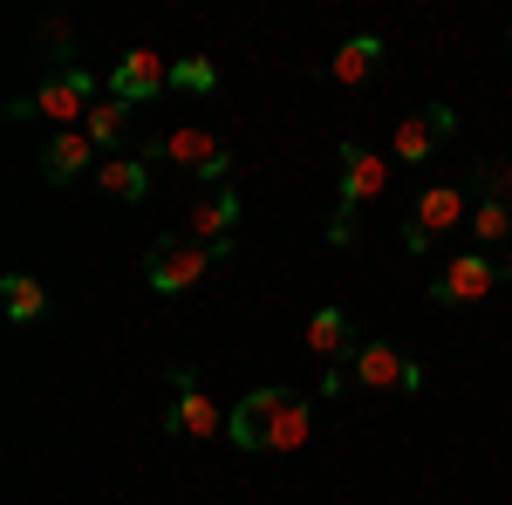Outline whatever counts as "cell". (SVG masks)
Instances as JSON below:
<instances>
[{
	"mask_svg": "<svg viewBox=\"0 0 512 505\" xmlns=\"http://www.w3.org/2000/svg\"><path fill=\"white\" fill-rule=\"evenodd\" d=\"M96 185L117 198V205H144L151 198V164L144 157H103L96 164Z\"/></svg>",
	"mask_w": 512,
	"mask_h": 505,
	"instance_id": "obj_13",
	"label": "cell"
},
{
	"mask_svg": "<svg viewBox=\"0 0 512 505\" xmlns=\"http://www.w3.org/2000/svg\"><path fill=\"white\" fill-rule=\"evenodd\" d=\"M164 89H171V62L164 55H151V48H130V55H117V69H110V96L117 103H158Z\"/></svg>",
	"mask_w": 512,
	"mask_h": 505,
	"instance_id": "obj_6",
	"label": "cell"
},
{
	"mask_svg": "<svg viewBox=\"0 0 512 505\" xmlns=\"http://www.w3.org/2000/svg\"><path fill=\"white\" fill-rule=\"evenodd\" d=\"M349 376L369 389H424V362H410V355L396 349V342H362V349L349 355Z\"/></svg>",
	"mask_w": 512,
	"mask_h": 505,
	"instance_id": "obj_4",
	"label": "cell"
},
{
	"mask_svg": "<svg viewBox=\"0 0 512 505\" xmlns=\"http://www.w3.org/2000/svg\"><path fill=\"white\" fill-rule=\"evenodd\" d=\"M376 62H383V35H349L335 55H328V76L335 82H369Z\"/></svg>",
	"mask_w": 512,
	"mask_h": 505,
	"instance_id": "obj_14",
	"label": "cell"
},
{
	"mask_svg": "<svg viewBox=\"0 0 512 505\" xmlns=\"http://www.w3.org/2000/svg\"><path fill=\"white\" fill-rule=\"evenodd\" d=\"M0 308H7V321H41L48 314V287L35 273H7L0 280Z\"/></svg>",
	"mask_w": 512,
	"mask_h": 505,
	"instance_id": "obj_16",
	"label": "cell"
},
{
	"mask_svg": "<svg viewBox=\"0 0 512 505\" xmlns=\"http://www.w3.org/2000/svg\"><path fill=\"white\" fill-rule=\"evenodd\" d=\"M219 267V253L212 246H198L192 233H158L151 239V253H144V280H151V294H192L205 273Z\"/></svg>",
	"mask_w": 512,
	"mask_h": 505,
	"instance_id": "obj_1",
	"label": "cell"
},
{
	"mask_svg": "<svg viewBox=\"0 0 512 505\" xmlns=\"http://www.w3.org/2000/svg\"><path fill=\"white\" fill-rule=\"evenodd\" d=\"M492 287H499V260H485V253H458V260L431 280V301H437V308H465V301H485Z\"/></svg>",
	"mask_w": 512,
	"mask_h": 505,
	"instance_id": "obj_7",
	"label": "cell"
},
{
	"mask_svg": "<svg viewBox=\"0 0 512 505\" xmlns=\"http://www.w3.org/2000/svg\"><path fill=\"white\" fill-rule=\"evenodd\" d=\"M164 430H178V437H219V430H226L219 403L198 389L192 369H171V410H164Z\"/></svg>",
	"mask_w": 512,
	"mask_h": 505,
	"instance_id": "obj_5",
	"label": "cell"
},
{
	"mask_svg": "<svg viewBox=\"0 0 512 505\" xmlns=\"http://www.w3.org/2000/svg\"><path fill=\"white\" fill-rule=\"evenodd\" d=\"M383 185H390V164L362 144H342V205L335 212H362L369 198H383Z\"/></svg>",
	"mask_w": 512,
	"mask_h": 505,
	"instance_id": "obj_10",
	"label": "cell"
},
{
	"mask_svg": "<svg viewBox=\"0 0 512 505\" xmlns=\"http://www.w3.org/2000/svg\"><path fill=\"white\" fill-rule=\"evenodd\" d=\"M424 123L437 130V144H444V137H458V110H444V103H431V110H424Z\"/></svg>",
	"mask_w": 512,
	"mask_h": 505,
	"instance_id": "obj_22",
	"label": "cell"
},
{
	"mask_svg": "<svg viewBox=\"0 0 512 505\" xmlns=\"http://www.w3.org/2000/svg\"><path fill=\"white\" fill-rule=\"evenodd\" d=\"M96 110V76L89 69H55V76H41V89L35 96H21V103H7V117L21 123V117H48V123H76L82 130V117Z\"/></svg>",
	"mask_w": 512,
	"mask_h": 505,
	"instance_id": "obj_2",
	"label": "cell"
},
{
	"mask_svg": "<svg viewBox=\"0 0 512 505\" xmlns=\"http://www.w3.org/2000/svg\"><path fill=\"white\" fill-rule=\"evenodd\" d=\"M308 437H315V410H308V396H287L280 417H274V430H267V451L287 458V451H301Z\"/></svg>",
	"mask_w": 512,
	"mask_h": 505,
	"instance_id": "obj_15",
	"label": "cell"
},
{
	"mask_svg": "<svg viewBox=\"0 0 512 505\" xmlns=\"http://www.w3.org/2000/svg\"><path fill=\"white\" fill-rule=\"evenodd\" d=\"M233 226H239V192H233V185H219V192H205L192 212H185L178 233H192L198 246H212V253L226 260V253H233Z\"/></svg>",
	"mask_w": 512,
	"mask_h": 505,
	"instance_id": "obj_8",
	"label": "cell"
},
{
	"mask_svg": "<svg viewBox=\"0 0 512 505\" xmlns=\"http://www.w3.org/2000/svg\"><path fill=\"white\" fill-rule=\"evenodd\" d=\"M403 226H417L424 239L451 233V226H472L465 192H458V185H431V192H417V205H410V219H403Z\"/></svg>",
	"mask_w": 512,
	"mask_h": 505,
	"instance_id": "obj_11",
	"label": "cell"
},
{
	"mask_svg": "<svg viewBox=\"0 0 512 505\" xmlns=\"http://www.w3.org/2000/svg\"><path fill=\"white\" fill-rule=\"evenodd\" d=\"M123 130H130V103H117V96H103V103H96V110L82 117V137H89L96 151H117Z\"/></svg>",
	"mask_w": 512,
	"mask_h": 505,
	"instance_id": "obj_18",
	"label": "cell"
},
{
	"mask_svg": "<svg viewBox=\"0 0 512 505\" xmlns=\"http://www.w3.org/2000/svg\"><path fill=\"white\" fill-rule=\"evenodd\" d=\"M144 164H185V171H198L205 185H226V171H233V151L219 144V137H205L198 123H178V130H164L158 144H144Z\"/></svg>",
	"mask_w": 512,
	"mask_h": 505,
	"instance_id": "obj_3",
	"label": "cell"
},
{
	"mask_svg": "<svg viewBox=\"0 0 512 505\" xmlns=\"http://www.w3.org/2000/svg\"><path fill=\"white\" fill-rule=\"evenodd\" d=\"M96 164H103V151H96L82 130H62V137L41 151V178H48V185H76L82 171H96Z\"/></svg>",
	"mask_w": 512,
	"mask_h": 505,
	"instance_id": "obj_12",
	"label": "cell"
},
{
	"mask_svg": "<svg viewBox=\"0 0 512 505\" xmlns=\"http://www.w3.org/2000/svg\"><path fill=\"white\" fill-rule=\"evenodd\" d=\"M472 226H478V239H506V233H512V205H499V198H478Z\"/></svg>",
	"mask_w": 512,
	"mask_h": 505,
	"instance_id": "obj_21",
	"label": "cell"
},
{
	"mask_svg": "<svg viewBox=\"0 0 512 505\" xmlns=\"http://www.w3.org/2000/svg\"><path fill=\"white\" fill-rule=\"evenodd\" d=\"M390 151H396V164H431V151H437V130L424 117H403L390 130Z\"/></svg>",
	"mask_w": 512,
	"mask_h": 505,
	"instance_id": "obj_19",
	"label": "cell"
},
{
	"mask_svg": "<svg viewBox=\"0 0 512 505\" xmlns=\"http://www.w3.org/2000/svg\"><path fill=\"white\" fill-rule=\"evenodd\" d=\"M287 396H294V389H280V383L239 396L233 417H226V437H233L239 451H267V430H274V417H280V403H287Z\"/></svg>",
	"mask_w": 512,
	"mask_h": 505,
	"instance_id": "obj_9",
	"label": "cell"
},
{
	"mask_svg": "<svg viewBox=\"0 0 512 505\" xmlns=\"http://www.w3.org/2000/svg\"><path fill=\"white\" fill-rule=\"evenodd\" d=\"M171 89H185V96H212V89H219V69H212V62H171Z\"/></svg>",
	"mask_w": 512,
	"mask_h": 505,
	"instance_id": "obj_20",
	"label": "cell"
},
{
	"mask_svg": "<svg viewBox=\"0 0 512 505\" xmlns=\"http://www.w3.org/2000/svg\"><path fill=\"white\" fill-rule=\"evenodd\" d=\"M308 355H321V362L355 355L349 349V314H342V308H315V321H308Z\"/></svg>",
	"mask_w": 512,
	"mask_h": 505,
	"instance_id": "obj_17",
	"label": "cell"
}]
</instances>
